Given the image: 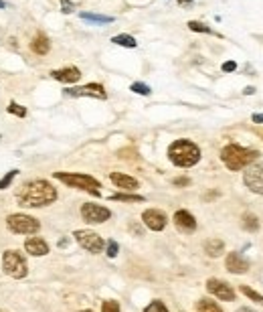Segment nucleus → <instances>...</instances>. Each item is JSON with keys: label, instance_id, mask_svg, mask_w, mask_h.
I'll use <instances>...</instances> for the list:
<instances>
[{"label": "nucleus", "instance_id": "f257e3e1", "mask_svg": "<svg viewBox=\"0 0 263 312\" xmlns=\"http://www.w3.org/2000/svg\"><path fill=\"white\" fill-rule=\"evenodd\" d=\"M57 201V189L47 181H29L16 191L20 207H47Z\"/></svg>", "mask_w": 263, "mask_h": 312}, {"label": "nucleus", "instance_id": "f03ea898", "mask_svg": "<svg viewBox=\"0 0 263 312\" xmlns=\"http://www.w3.org/2000/svg\"><path fill=\"white\" fill-rule=\"evenodd\" d=\"M168 158H170V163H172L174 166L190 168V166H194L201 160V148L194 142L186 140V138H180V140L170 144Z\"/></svg>", "mask_w": 263, "mask_h": 312}, {"label": "nucleus", "instance_id": "7ed1b4c3", "mask_svg": "<svg viewBox=\"0 0 263 312\" xmlns=\"http://www.w3.org/2000/svg\"><path fill=\"white\" fill-rule=\"evenodd\" d=\"M259 152L253 148H245L239 144H229L221 150V160L225 163V166L229 170H241L247 168L249 164H253L257 160Z\"/></svg>", "mask_w": 263, "mask_h": 312}, {"label": "nucleus", "instance_id": "20e7f679", "mask_svg": "<svg viewBox=\"0 0 263 312\" xmlns=\"http://www.w3.org/2000/svg\"><path fill=\"white\" fill-rule=\"evenodd\" d=\"M55 179H59L61 182L69 184V187H73V189L95 195V197L101 195L99 193V189H101L99 181H95L93 177H89V175H83V172H55Z\"/></svg>", "mask_w": 263, "mask_h": 312}, {"label": "nucleus", "instance_id": "39448f33", "mask_svg": "<svg viewBox=\"0 0 263 312\" xmlns=\"http://www.w3.org/2000/svg\"><path fill=\"white\" fill-rule=\"evenodd\" d=\"M2 270H4V274L10 276V278H16V280L25 278L27 272H29L25 256H22L20 251H16V249L4 251V256H2Z\"/></svg>", "mask_w": 263, "mask_h": 312}, {"label": "nucleus", "instance_id": "423d86ee", "mask_svg": "<svg viewBox=\"0 0 263 312\" xmlns=\"http://www.w3.org/2000/svg\"><path fill=\"white\" fill-rule=\"evenodd\" d=\"M6 225L8 229L13 231V233H18V235H32L37 233L41 229V223L37 221L35 217L31 215H25V213H15L6 219Z\"/></svg>", "mask_w": 263, "mask_h": 312}, {"label": "nucleus", "instance_id": "0eeeda50", "mask_svg": "<svg viewBox=\"0 0 263 312\" xmlns=\"http://www.w3.org/2000/svg\"><path fill=\"white\" fill-rule=\"evenodd\" d=\"M73 237L77 239V244L81 246L83 249H87L89 253H101L106 247V241L101 239V235H97L95 231H89V229H77Z\"/></svg>", "mask_w": 263, "mask_h": 312}, {"label": "nucleus", "instance_id": "6e6552de", "mask_svg": "<svg viewBox=\"0 0 263 312\" xmlns=\"http://www.w3.org/2000/svg\"><path fill=\"white\" fill-rule=\"evenodd\" d=\"M243 182H245V187L251 193L263 195V163H257V160H255L253 164H249L245 168Z\"/></svg>", "mask_w": 263, "mask_h": 312}, {"label": "nucleus", "instance_id": "1a4fd4ad", "mask_svg": "<svg viewBox=\"0 0 263 312\" xmlns=\"http://www.w3.org/2000/svg\"><path fill=\"white\" fill-rule=\"evenodd\" d=\"M81 217L87 223H104L111 217V213H109V209H106V207H101V205L85 203L81 207Z\"/></svg>", "mask_w": 263, "mask_h": 312}, {"label": "nucleus", "instance_id": "9d476101", "mask_svg": "<svg viewBox=\"0 0 263 312\" xmlns=\"http://www.w3.org/2000/svg\"><path fill=\"white\" fill-rule=\"evenodd\" d=\"M67 96L71 98H97V99H106L108 94H106V87L101 83H89V85H83V87H71V89H65Z\"/></svg>", "mask_w": 263, "mask_h": 312}, {"label": "nucleus", "instance_id": "9b49d317", "mask_svg": "<svg viewBox=\"0 0 263 312\" xmlns=\"http://www.w3.org/2000/svg\"><path fill=\"white\" fill-rule=\"evenodd\" d=\"M207 290H209L213 296H217L219 300H225V302H233V300H235L233 286L227 284V282H223V280H217V278L207 280Z\"/></svg>", "mask_w": 263, "mask_h": 312}, {"label": "nucleus", "instance_id": "f8f14e48", "mask_svg": "<svg viewBox=\"0 0 263 312\" xmlns=\"http://www.w3.org/2000/svg\"><path fill=\"white\" fill-rule=\"evenodd\" d=\"M142 221L148 229H152V231H162L168 223V219L166 215L160 211V209H146L144 215H142Z\"/></svg>", "mask_w": 263, "mask_h": 312}, {"label": "nucleus", "instance_id": "ddd939ff", "mask_svg": "<svg viewBox=\"0 0 263 312\" xmlns=\"http://www.w3.org/2000/svg\"><path fill=\"white\" fill-rule=\"evenodd\" d=\"M225 265H227V270L231 272V274H245V272H249V260L243 258L241 253H237V251L229 253L227 260H225Z\"/></svg>", "mask_w": 263, "mask_h": 312}, {"label": "nucleus", "instance_id": "4468645a", "mask_svg": "<svg viewBox=\"0 0 263 312\" xmlns=\"http://www.w3.org/2000/svg\"><path fill=\"white\" fill-rule=\"evenodd\" d=\"M174 225L178 231H182V233H192L194 229H197V219H194L188 211L180 209L174 213Z\"/></svg>", "mask_w": 263, "mask_h": 312}, {"label": "nucleus", "instance_id": "2eb2a0df", "mask_svg": "<svg viewBox=\"0 0 263 312\" xmlns=\"http://www.w3.org/2000/svg\"><path fill=\"white\" fill-rule=\"evenodd\" d=\"M51 77L61 83H77L81 79V71L77 67H65V69H55L51 71Z\"/></svg>", "mask_w": 263, "mask_h": 312}, {"label": "nucleus", "instance_id": "dca6fc26", "mask_svg": "<svg viewBox=\"0 0 263 312\" xmlns=\"http://www.w3.org/2000/svg\"><path fill=\"white\" fill-rule=\"evenodd\" d=\"M109 179L118 189H124V191H136L138 189V181L130 175H124V172H111Z\"/></svg>", "mask_w": 263, "mask_h": 312}, {"label": "nucleus", "instance_id": "f3484780", "mask_svg": "<svg viewBox=\"0 0 263 312\" xmlns=\"http://www.w3.org/2000/svg\"><path fill=\"white\" fill-rule=\"evenodd\" d=\"M25 249L31 256H47L49 253V244L41 237H31L25 241Z\"/></svg>", "mask_w": 263, "mask_h": 312}, {"label": "nucleus", "instance_id": "a211bd4d", "mask_svg": "<svg viewBox=\"0 0 263 312\" xmlns=\"http://www.w3.org/2000/svg\"><path fill=\"white\" fill-rule=\"evenodd\" d=\"M31 49L37 55H47L49 49H51V43L47 39V34H43V33L35 34V39H32V43H31Z\"/></svg>", "mask_w": 263, "mask_h": 312}, {"label": "nucleus", "instance_id": "6ab92c4d", "mask_svg": "<svg viewBox=\"0 0 263 312\" xmlns=\"http://www.w3.org/2000/svg\"><path fill=\"white\" fill-rule=\"evenodd\" d=\"M204 251H207L211 258H219L221 253L225 251V241H223V239H219V237L209 239L207 244H204Z\"/></svg>", "mask_w": 263, "mask_h": 312}, {"label": "nucleus", "instance_id": "aec40b11", "mask_svg": "<svg viewBox=\"0 0 263 312\" xmlns=\"http://www.w3.org/2000/svg\"><path fill=\"white\" fill-rule=\"evenodd\" d=\"M241 225H243L245 231H249V233H255V231L259 229V219L253 213H245L241 217Z\"/></svg>", "mask_w": 263, "mask_h": 312}, {"label": "nucleus", "instance_id": "412c9836", "mask_svg": "<svg viewBox=\"0 0 263 312\" xmlns=\"http://www.w3.org/2000/svg\"><path fill=\"white\" fill-rule=\"evenodd\" d=\"M197 312H223V308L217 302H213L211 298H202L197 302Z\"/></svg>", "mask_w": 263, "mask_h": 312}, {"label": "nucleus", "instance_id": "4be33fe9", "mask_svg": "<svg viewBox=\"0 0 263 312\" xmlns=\"http://www.w3.org/2000/svg\"><path fill=\"white\" fill-rule=\"evenodd\" d=\"M111 201H122V203H142L144 197L142 195H132V193H116L109 197Z\"/></svg>", "mask_w": 263, "mask_h": 312}, {"label": "nucleus", "instance_id": "5701e85b", "mask_svg": "<svg viewBox=\"0 0 263 312\" xmlns=\"http://www.w3.org/2000/svg\"><path fill=\"white\" fill-rule=\"evenodd\" d=\"M83 20H89V22H95V25H109L113 22V16H104V15H93V13H81L79 15Z\"/></svg>", "mask_w": 263, "mask_h": 312}, {"label": "nucleus", "instance_id": "b1692460", "mask_svg": "<svg viewBox=\"0 0 263 312\" xmlns=\"http://www.w3.org/2000/svg\"><path fill=\"white\" fill-rule=\"evenodd\" d=\"M111 43H116V45H120V47H128V49H134L136 45V39L132 37V34H116V37L111 39Z\"/></svg>", "mask_w": 263, "mask_h": 312}, {"label": "nucleus", "instance_id": "393cba45", "mask_svg": "<svg viewBox=\"0 0 263 312\" xmlns=\"http://www.w3.org/2000/svg\"><path fill=\"white\" fill-rule=\"evenodd\" d=\"M241 292L247 296V298H251L253 302H257V304H263V296L259 294V292H255L253 288H249V286H241Z\"/></svg>", "mask_w": 263, "mask_h": 312}, {"label": "nucleus", "instance_id": "a878e982", "mask_svg": "<svg viewBox=\"0 0 263 312\" xmlns=\"http://www.w3.org/2000/svg\"><path fill=\"white\" fill-rule=\"evenodd\" d=\"M6 110H8L10 114H15V115H18V118H25V115H27V108H22V106H18L16 101H10Z\"/></svg>", "mask_w": 263, "mask_h": 312}, {"label": "nucleus", "instance_id": "bb28decb", "mask_svg": "<svg viewBox=\"0 0 263 312\" xmlns=\"http://www.w3.org/2000/svg\"><path fill=\"white\" fill-rule=\"evenodd\" d=\"M134 94H138V96H150L152 94V89L148 87L146 83H132V87H130Z\"/></svg>", "mask_w": 263, "mask_h": 312}, {"label": "nucleus", "instance_id": "cd10ccee", "mask_svg": "<svg viewBox=\"0 0 263 312\" xmlns=\"http://www.w3.org/2000/svg\"><path fill=\"white\" fill-rule=\"evenodd\" d=\"M144 312H168V308L160 302V300H154V302H150L146 306V310Z\"/></svg>", "mask_w": 263, "mask_h": 312}, {"label": "nucleus", "instance_id": "c85d7f7f", "mask_svg": "<svg viewBox=\"0 0 263 312\" xmlns=\"http://www.w3.org/2000/svg\"><path fill=\"white\" fill-rule=\"evenodd\" d=\"M16 172H18V170H10V172H6V175H4L2 179H0V191H4V189L8 187V184L13 182V179L16 177Z\"/></svg>", "mask_w": 263, "mask_h": 312}, {"label": "nucleus", "instance_id": "c756f323", "mask_svg": "<svg viewBox=\"0 0 263 312\" xmlns=\"http://www.w3.org/2000/svg\"><path fill=\"white\" fill-rule=\"evenodd\" d=\"M188 29L194 31V33H211V29H209L207 25H202V22H199V20H190V22H188Z\"/></svg>", "mask_w": 263, "mask_h": 312}, {"label": "nucleus", "instance_id": "7c9ffc66", "mask_svg": "<svg viewBox=\"0 0 263 312\" xmlns=\"http://www.w3.org/2000/svg\"><path fill=\"white\" fill-rule=\"evenodd\" d=\"M101 312H120V304L116 300H106L104 306H101Z\"/></svg>", "mask_w": 263, "mask_h": 312}, {"label": "nucleus", "instance_id": "2f4dec72", "mask_svg": "<svg viewBox=\"0 0 263 312\" xmlns=\"http://www.w3.org/2000/svg\"><path fill=\"white\" fill-rule=\"evenodd\" d=\"M118 249H120V246H118V241H108V256L109 258H116L118 256Z\"/></svg>", "mask_w": 263, "mask_h": 312}, {"label": "nucleus", "instance_id": "473e14b6", "mask_svg": "<svg viewBox=\"0 0 263 312\" xmlns=\"http://www.w3.org/2000/svg\"><path fill=\"white\" fill-rule=\"evenodd\" d=\"M61 8H63V13H65V15H71L75 6H73L71 0H61Z\"/></svg>", "mask_w": 263, "mask_h": 312}, {"label": "nucleus", "instance_id": "72a5a7b5", "mask_svg": "<svg viewBox=\"0 0 263 312\" xmlns=\"http://www.w3.org/2000/svg\"><path fill=\"white\" fill-rule=\"evenodd\" d=\"M237 69V63L235 61H227V63H223V71L225 73H233Z\"/></svg>", "mask_w": 263, "mask_h": 312}, {"label": "nucleus", "instance_id": "f704fd0d", "mask_svg": "<svg viewBox=\"0 0 263 312\" xmlns=\"http://www.w3.org/2000/svg\"><path fill=\"white\" fill-rule=\"evenodd\" d=\"M174 184L176 187H186V184H190L188 179H174Z\"/></svg>", "mask_w": 263, "mask_h": 312}, {"label": "nucleus", "instance_id": "c9c22d12", "mask_svg": "<svg viewBox=\"0 0 263 312\" xmlns=\"http://www.w3.org/2000/svg\"><path fill=\"white\" fill-rule=\"evenodd\" d=\"M251 120H253L255 124H263V114H253L251 115Z\"/></svg>", "mask_w": 263, "mask_h": 312}, {"label": "nucleus", "instance_id": "e433bc0d", "mask_svg": "<svg viewBox=\"0 0 263 312\" xmlns=\"http://www.w3.org/2000/svg\"><path fill=\"white\" fill-rule=\"evenodd\" d=\"M130 229L134 231L136 235H142V229H140V225H136V223H132V225H130Z\"/></svg>", "mask_w": 263, "mask_h": 312}, {"label": "nucleus", "instance_id": "4c0bfd02", "mask_svg": "<svg viewBox=\"0 0 263 312\" xmlns=\"http://www.w3.org/2000/svg\"><path fill=\"white\" fill-rule=\"evenodd\" d=\"M243 94H245V96H253V94H255V87H251V85H249V87H245V89H243Z\"/></svg>", "mask_w": 263, "mask_h": 312}, {"label": "nucleus", "instance_id": "58836bf2", "mask_svg": "<svg viewBox=\"0 0 263 312\" xmlns=\"http://www.w3.org/2000/svg\"><path fill=\"white\" fill-rule=\"evenodd\" d=\"M176 2H178L180 6H186V4H190V2H192V0H176Z\"/></svg>", "mask_w": 263, "mask_h": 312}, {"label": "nucleus", "instance_id": "ea45409f", "mask_svg": "<svg viewBox=\"0 0 263 312\" xmlns=\"http://www.w3.org/2000/svg\"><path fill=\"white\" fill-rule=\"evenodd\" d=\"M237 312H253V310H251V308H247V306H241V308H239Z\"/></svg>", "mask_w": 263, "mask_h": 312}, {"label": "nucleus", "instance_id": "a19ab883", "mask_svg": "<svg viewBox=\"0 0 263 312\" xmlns=\"http://www.w3.org/2000/svg\"><path fill=\"white\" fill-rule=\"evenodd\" d=\"M6 6V2H4V0H0V8H4Z\"/></svg>", "mask_w": 263, "mask_h": 312}, {"label": "nucleus", "instance_id": "79ce46f5", "mask_svg": "<svg viewBox=\"0 0 263 312\" xmlns=\"http://www.w3.org/2000/svg\"><path fill=\"white\" fill-rule=\"evenodd\" d=\"M83 312H91V310H83Z\"/></svg>", "mask_w": 263, "mask_h": 312}]
</instances>
